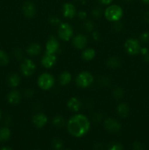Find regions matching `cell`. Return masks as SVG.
I'll list each match as a JSON object with an SVG mask.
<instances>
[{"label":"cell","mask_w":149,"mask_h":150,"mask_svg":"<svg viewBox=\"0 0 149 150\" xmlns=\"http://www.w3.org/2000/svg\"><path fill=\"white\" fill-rule=\"evenodd\" d=\"M91 127V122L84 114H78L72 116L67 122L69 133L76 138H80L88 133Z\"/></svg>","instance_id":"1"},{"label":"cell","mask_w":149,"mask_h":150,"mask_svg":"<svg viewBox=\"0 0 149 150\" xmlns=\"http://www.w3.org/2000/svg\"><path fill=\"white\" fill-rule=\"evenodd\" d=\"M124 11L123 9L117 4H112L107 7L105 10L104 16L105 18L110 22H115L117 21H120L122 18Z\"/></svg>","instance_id":"2"},{"label":"cell","mask_w":149,"mask_h":150,"mask_svg":"<svg viewBox=\"0 0 149 150\" xmlns=\"http://www.w3.org/2000/svg\"><path fill=\"white\" fill-rule=\"evenodd\" d=\"M55 79L51 73H43L38 77L37 85L42 90H49L53 86Z\"/></svg>","instance_id":"3"},{"label":"cell","mask_w":149,"mask_h":150,"mask_svg":"<svg viewBox=\"0 0 149 150\" xmlns=\"http://www.w3.org/2000/svg\"><path fill=\"white\" fill-rule=\"evenodd\" d=\"M93 76L90 72L83 71L79 73L75 79V83L80 88H88L93 83Z\"/></svg>","instance_id":"4"},{"label":"cell","mask_w":149,"mask_h":150,"mask_svg":"<svg viewBox=\"0 0 149 150\" xmlns=\"http://www.w3.org/2000/svg\"><path fill=\"white\" fill-rule=\"evenodd\" d=\"M141 48L140 42L135 38H129L124 42V48L129 55H137L140 53Z\"/></svg>","instance_id":"5"},{"label":"cell","mask_w":149,"mask_h":150,"mask_svg":"<svg viewBox=\"0 0 149 150\" xmlns=\"http://www.w3.org/2000/svg\"><path fill=\"white\" fill-rule=\"evenodd\" d=\"M73 35L72 26L68 23H61L58 28V36L64 41H69Z\"/></svg>","instance_id":"6"},{"label":"cell","mask_w":149,"mask_h":150,"mask_svg":"<svg viewBox=\"0 0 149 150\" xmlns=\"http://www.w3.org/2000/svg\"><path fill=\"white\" fill-rule=\"evenodd\" d=\"M36 70V64L31 59H23L20 65V73L26 77L32 76Z\"/></svg>","instance_id":"7"},{"label":"cell","mask_w":149,"mask_h":150,"mask_svg":"<svg viewBox=\"0 0 149 150\" xmlns=\"http://www.w3.org/2000/svg\"><path fill=\"white\" fill-rule=\"evenodd\" d=\"M104 127L110 133H116L121 130V125L115 119L109 117L104 121Z\"/></svg>","instance_id":"8"},{"label":"cell","mask_w":149,"mask_h":150,"mask_svg":"<svg viewBox=\"0 0 149 150\" xmlns=\"http://www.w3.org/2000/svg\"><path fill=\"white\" fill-rule=\"evenodd\" d=\"M60 44L57 38L54 36H51L46 42L45 45V49L46 52L50 54H54L57 53L59 50Z\"/></svg>","instance_id":"9"},{"label":"cell","mask_w":149,"mask_h":150,"mask_svg":"<svg viewBox=\"0 0 149 150\" xmlns=\"http://www.w3.org/2000/svg\"><path fill=\"white\" fill-rule=\"evenodd\" d=\"M56 62L57 58L56 54H50L48 52H45V54L42 56V59H41V64L44 67L47 69L53 67Z\"/></svg>","instance_id":"10"},{"label":"cell","mask_w":149,"mask_h":150,"mask_svg":"<svg viewBox=\"0 0 149 150\" xmlns=\"http://www.w3.org/2000/svg\"><path fill=\"white\" fill-rule=\"evenodd\" d=\"M22 12L23 16L27 18H32L36 14V7L34 4L31 1H26L22 6Z\"/></svg>","instance_id":"11"},{"label":"cell","mask_w":149,"mask_h":150,"mask_svg":"<svg viewBox=\"0 0 149 150\" xmlns=\"http://www.w3.org/2000/svg\"><path fill=\"white\" fill-rule=\"evenodd\" d=\"M72 45L74 48H77V49L81 50L86 48V46L87 45L88 38L86 35L79 34V35H75L72 38Z\"/></svg>","instance_id":"12"},{"label":"cell","mask_w":149,"mask_h":150,"mask_svg":"<svg viewBox=\"0 0 149 150\" xmlns=\"http://www.w3.org/2000/svg\"><path fill=\"white\" fill-rule=\"evenodd\" d=\"M32 124L37 128H42L48 122V117L43 113H37L32 117Z\"/></svg>","instance_id":"13"},{"label":"cell","mask_w":149,"mask_h":150,"mask_svg":"<svg viewBox=\"0 0 149 150\" xmlns=\"http://www.w3.org/2000/svg\"><path fill=\"white\" fill-rule=\"evenodd\" d=\"M62 13L66 18H73L76 14L75 7L72 3H65L62 7Z\"/></svg>","instance_id":"14"},{"label":"cell","mask_w":149,"mask_h":150,"mask_svg":"<svg viewBox=\"0 0 149 150\" xmlns=\"http://www.w3.org/2000/svg\"><path fill=\"white\" fill-rule=\"evenodd\" d=\"M7 100L9 103L11 105H17L21 100V94L18 90L13 89L8 93Z\"/></svg>","instance_id":"15"},{"label":"cell","mask_w":149,"mask_h":150,"mask_svg":"<svg viewBox=\"0 0 149 150\" xmlns=\"http://www.w3.org/2000/svg\"><path fill=\"white\" fill-rule=\"evenodd\" d=\"M67 108L73 112H77L80 110L82 106L81 102L80 100L75 97H72V98H70L67 101Z\"/></svg>","instance_id":"16"},{"label":"cell","mask_w":149,"mask_h":150,"mask_svg":"<svg viewBox=\"0 0 149 150\" xmlns=\"http://www.w3.org/2000/svg\"><path fill=\"white\" fill-rule=\"evenodd\" d=\"M116 112L121 118H127L130 113L129 106L126 103H121L117 105Z\"/></svg>","instance_id":"17"},{"label":"cell","mask_w":149,"mask_h":150,"mask_svg":"<svg viewBox=\"0 0 149 150\" xmlns=\"http://www.w3.org/2000/svg\"><path fill=\"white\" fill-rule=\"evenodd\" d=\"M41 49H42V48H41L40 44L33 42L27 47L26 51V54L30 57H35V56H37L40 54Z\"/></svg>","instance_id":"18"},{"label":"cell","mask_w":149,"mask_h":150,"mask_svg":"<svg viewBox=\"0 0 149 150\" xmlns=\"http://www.w3.org/2000/svg\"><path fill=\"white\" fill-rule=\"evenodd\" d=\"M20 82V77L18 73H12L7 78V84L10 87H17Z\"/></svg>","instance_id":"19"},{"label":"cell","mask_w":149,"mask_h":150,"mask_svg":"<svg viewBox=\"0 0 149 150\" xmlns=\"http://www.w3.org/2000/svg\"><path fill=\"white\" fill-rule=\"evenodd\" d=\"M106 64L109 68L115 69L121 66V59L118 57L113 56V57H111L108 59L106 62Z\"/></svg>","instance_id":"20"},{"label":"cell","mask_w":149,"mask_h":150,"mask_svg":"<svg viewBox=\"0 0 149 150\" xmlns=\"http://www.w3.org/2000/svg\"><path fill=\"white\" fill-rule=\"evenodd\" d=\"M95 56H96V51L93 48H86L82 51L81 54L82 59L85 61H91L94 58Z\"/></svg>","instance_id":"21"},{"label":"cell","mask_w":149,"mask_h":150,"mask_svg":"<svg viewBox=\"0 0 149 150\" xmlns=\"http://www.w3.org/2000/svg\"><path fill=\"white\" fill-rule=\"evenodd\" d=\"M72 75L71 73L67 71H64L60 74L58 77V82L61 86H65L70 83L72 81Z\"/></svg>","instance_id":"22"},{"label":"cell","mask_w":149,"mask_h":150,"mask_svg":"<svg viewBox=\"0 0 149 150\" xmlns=\"http://www.w3.org/2000/svg\"><path fill=\"white\" fill-rule=\"evenodd\" d=\"M66 122L64 120V117L60 114L54 116L52 120V124L54 127H57V128H61L64 126Z\"/></svg>","instance_id":"23"},{"label":"cell","mask_w":149,"mask_h":150,"mask_svg":"<svg viewBox=\"0 0 149 150\" xmlns=\"http://www.w3.org/2000/svg\"><path fill=\"white\" fill-rule=\"evenodd\" d=\"M11 136V131L7 127H0V142H7Z\"/></svg>","instance_id":"24"},{"label":"cell","mask_w":149,"mask_h":150,"mask_svg":"<svg viewBox=\"0 0 149 150\" xmlns=\"http://www.w3.org/2000/svg\"><path fill=\"white\" fill-rule=\"evenodd\" d=\"M10 58L7 53L3 50H0V66H5L8 64Z\"/></svg>","instance_id":"25"},{"label":"cell","mask_w":149,"mask_h":150,"mask_svg":"<svg viewBox=\"0 0 149 150\" xmlns=\"http://www.w3.org/2000/svg\"><path fill=\"white\" fill-rule=\"evenodd\" d=\"M124 95V90L123 88L121 87H116L115 89H114L113 92H112V95H113V98L115 100H120L123 98Z\"/></svg>","instance_id":"26"},{"label":"cell","mask_w":149,"mask_h":150,"mask_svg":"<svg viewBox=\"0 0 149 150\" xmlns=\"http://www.w3.org/2000/svg\"><path fill=\"white\" fill-rule=\"evenodd\" d=\"M63 145V141L60 138H56L52 141V146L55 150H61L62 149Z\"/></svg>","instance_id":"27"},{"label":"cell","mask_w":149,"mask_h":150,"mask_svg":"<svg viewBox=\"0 0 149 150\" xmlns=\"http://www.w3.org/2000/svg\"><path fill=\"white\" fill-rule=\"evenodd\" d=\"M139 39H140V42H141L142 43L146 44V45H148L149 44V32H143V33L140 34V37H139Z\"/></svg>","instance_id":"28"},{"label":"cell","mask_w":149,"mask_h":150,"mask_svg":"<svg viewBox=\"0 0 149 150\" xmlns=\"http://www.w3.org/2000/svg\"><path fill=\"white\" fill-rule=\"evenodd\" d=\"M91 15L93 18H99L102 16L103 15V10L102 8L99 7H96L92 10L91 11Z\"/></svg>","instance_id":"29"},{"label":"cell","mask_w":149,"mask_h":150,"mask_svg":"<svg viewBox=\"0 0 149 150\" xmlns=\"http://www.w3.org/2000/svg\"><path fill=\"white\" fill-rule=\"evenodd\" d=\"M83 28L86 31L89 32H91L93 31V29H94V24H93V22L90 20L86 21L83 23Z\"/></svg>","instance_id":"30"},{"label":"cell","mask_w":149,"mask_h":150,"mask_svg":"<svg viewBox=\"0 0 149 150\" xmlns=\"http://www.w3.org/2000/svg\"><path fill=\"white\" fill-rule=\"evenodd\" d=\"M108 150H123V146L118 142H111L108 145Z\"/></svg>","instance_id":"31"},{"label":"cell","mask_w":149,"mask_h":150,"mask_svg":"<svg viewBox=\"0 0 149 150\" xmlns=\"http://www.w3.org/2000/svg\"><path fill=\"white\" fill-rule=\"evenodd\" d=\"M49 23L50 24L52 25V26H59V25L61 24V21H60V19L58 18L57 16H53L50 17Z\"/></svg>","instance_id":"32"},{"label":"cell","mask_w":149,"mask_h":150,"mask_svg":"<svg viewBox=\"0 0 149 150\" xmlns=\"http://www.w3.org/2000/svg\"><path fill=\"white\" fill-rule=\"evenodd\" d=\"M98 83L101 86H108L110 84V79L108 77H102L99 79Z\"/></svg>","instance_id":"33"},{"label":"cell","mask_w":149,"mask_h":150,"mask_svg":"<svg viewBox=\"0 0 149 150\" xmlns=\"http://www.w3.org/2000/svg\"><path fill=\"white\" fill-rule=\"evenodd\" d=\"M123 27H124V25H123V23L120 21H117L113 22L112 28H113L115 32H120L121 30H122Z\"/></svg>","instance_id":"34"},{"label":"cell","mask_w":149,"mask_h":150,"mask_svg":"<svg viewBox=\"0 0 149 150\" xmlns=\"http://www.w3.org/2000/svg\"><path fill=\"white\" fill-rule=\"evenodd\" d=\"M13 56L17 60H21L23 59V52L20 48H16L13 51Z\"/></svg>","instance_id":"35"},{"label":"cell","mask_w":149,"mask_h":150,"mask_svg":"<svg viewBox=\"0 0 149 150\" xmlns=\"http://www.w3.org/2000/svg\"><path fill=\"white\" fill-rule=\"evenodd\" d=\"M133 150H144V146L140 142H136L133 144Z\"/></svg>","instance_id":"36"},{"label":"cell","mask_w":149,"mask_h":150,"mask_svg":"<svg viewBox=\"0 0 149 150\" xmlns=\"http://www.w3.org/2000/svg\"><path fill=\"white\" fill-rule=\"evenodd\" d=\"M77 18L80 20H86V18H87V13L85 11H79L78 13H77Z\"/></svg>","instance_id":"37"},{"label":"cell","mask_w":149,"mask_h":150,"mask_svg":"<svg viewBox=\"0 0 149 150\" xmlns=\"http://www.w3.org/2000/svg\"><path fill=\"white\" fill-rule=\"evenodd\" d=\"M34 92V91L32 90V89H26V90H25L24 95H25V96H26L27 98H31L32 96H33Z\"/></svg>","instance_id":"38"},{"label":"cell","mask_w":149,"mask_h":150,"mask_svg":"<svg viewBox=\"0 0 149 150\" xmlns=\"http://www.w3.org/2000/svg\"><path fill=\"white\" fill-rule=\"evenodd\" d=\"M102 114H101V113H96V114L93 115V120H94L95 122H99L101 121V120H102Z\"/></svg>","instance_id":"39"},{"label":"cell","mask_w":149,"mask_h":150,"mask_svg":"<svg viewBox=\"0 0 149 150\" xmlns=\"http://www.w3.org/2000/svg\"><path fill=\"white\" fill-rule=\"evenodd\" d=\"M92 38H93V39L94 40L96 41L99 40V38H100V35H99V32H96V31L92 32Z\"/></svg>","instance_id":"40"},{"label":"cell","mask_w":149,"mask_h":150,"mask_svg":"<svg viewBox=\"0 0 149 150\" xmlns=\"http://www.w3.org/2000/svg\"><path fill=\"white\" fill-rule=\"evenodd\" d=\"M98 1H99V2L100 3V4H104V5H108V4H110L113 0H98Z\"/></svg>","instance_id":"41"},{"label":"cell","mask_w":149,"mask_h":150,"mask_svg":"<svg viewBox=\"0 0 149 150\" xmlns=\"http://www.w3.org/2000/svg\"><path fill=\"white\" fill-rule=\"evenodd\" d=\"M148 49L146 47H142L141 50H140V54H142V55H145V54H147L148 52Z\"/></svg>","instance_id":"42"},{"label":"cell","mask_w":149,"mask_h":150,"mask_svg":"<svg viewBox=\"0 0 149 150\" xmlns=\"http://www.w3.org/2000/svg\"><path fill=\"white\" fill-rule=\"evenodd\" d=\"M144 20L146 23H149V11L146 12L144 15Z\"/></svg>","instance_id":"43"},{"label":"cell","mask_w":149,"mask_h":150,"mask_svg":"<svg viewBox=\"0 0 149 150\" xmlns=\"http://www.w3.org/2000/svg\"><path fill=\"white\" fill-rule=\"evenodd\" d=\"M143 59L146 62H149V51L146 54L143 55Z\"/></svg>","instance_id":"44"},{"label":"cell","mask_w":149,"mask_h":150,"mask_svg":"<svg viewBox=\"0 0 149 150\" xmlns=\"http://www.w3.org/2000/svg\"><path fill=\"white\" fill-rule=\"evenodd\" d=\"M10 122H11V119H10V117L9 116H7L5 117V119H4V123H6V124H10Z\"/></svg>","instance_id":"45"},{"label":"cell","mask_w":149,"mask_h":150,"mask_svg":"<svg viewBox=\"0 0 149 150\" xmlns=\"http://www.w3.org/2000/svg\"><path fill=\"white\" fill-rule=\"evenodd\" d=\"M0 150H13V149H12V148L9 147V146H4V147L1 148Z\"/></svg>","instance_id":"46"},{"label":"cell","mask_w":149,"mask_h":150,"mask_svg":"<svg viewBox=\"0 0 149 150\" xmlns=\"http://www.w3.org/2000/svg\"><path fill=\"white\" fill-rule=\"evenodd\" d=\"M143 4H149V0H140Z\"/></svg>","instance_id":"47"},{"label":"cell","mask_w":149,"mask_h":150,"mask_svg":"<svg viewBox=\"0 0 149 150\" xmlns=\"http://www.w3.org/2000/svg\"><path fill=\"white\" fill-rule=\"evenodd\" d=\"M124 1H127V2H129V1H133V0H124Z\"/></svg>","instance_id":"48"},{"label":"cell","mask_w":149,"mask_h":150,"mask_svg":"<svg viewBox=\"0 0 149 150\" xmlns=\"http://www.w3.org/2000/svg\"><path fill=\"white\" fill-rule=\"evenodd\" d=\"M1 110H0V120H1Z\"/></svg>","instance_id":"49"},{"label":"cell","mask_w":149,"mask_h":150,"mask_svg":"<svg viewBox=\"0 0 149 150\" xmlns=\"http://www.w3.org/2000/svg\"><path fill=\"white\" fill-rule=\"evenodd\" d=\"M75 1H81V0H75Z\"/></svg>","instance_id":"50"},{"label":"cell","mask_w":149,"mask_h":150,"mask_svg":"<svg viewBox=\"0 0 149 150\" xmlns=\"http://www.w3.org/2000/svg\"><path fill=\"white\" fill-rule=\"evenodd\" d=\"M65 150H69V149H65Z\"/></svg>","instance_id":"51"}]
</instances>
